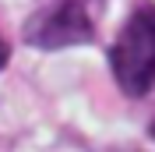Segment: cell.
<instances>
[{"label":"cell","instance_id":"1","mask_svg":"<svg viewBox=\"0 0 155 152\" xmlns=\"http://www.w3.org/2000/svg\"><path fill=\"white\" fill-rule=\"evenodd\" d=\"M113 74L127 95H145L155 85V7L134 11L109 53Z\"/></svg>","mask_w":155,"mask_h":152},{"label":"cell","instance_id":"2","mask_svg":"<svg viewBox=\"0 0 155 152\" xmlns=\"http://www.w3.org/2000/svg\"><path fill=\"white\" fill-rule=\"evenodd\" d=\"M28 43L35 46H74V43H88L92 39V25H88L85 11L78 0H53L49 7H42L35 18L28 21Z\"/></svg>","mask_w":155,"mask_h":152},{"label":"cell","instance_id":"3","mask_svg":"<svg viewBox=\"0 0 155 152\" xmlns=\"http://www.w3.org/2000/svg\"><path fill=\"white\" fill-rule=\"evenodd\" d=\"M4 60H7V46H4V39H0V67H4Z\"/></svg>","mask_w":155,"mask_h":152}]
</instances>
